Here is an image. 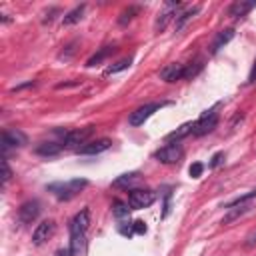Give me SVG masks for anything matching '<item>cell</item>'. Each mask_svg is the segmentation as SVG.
Here are the masks:
<instances>
[{
    "label": "cell",
    "mask_w": 256,
    "mask_h": 256,
    "mask_svg": "<svg viewBox=\"0 0 256 256\" xmlns=\"http://www.w3.org/2000/svg\"><path fill=\"white\" fill-rule=\"evenodd\" d=\"M90 226V210L88 208H82L80 212H76L68 224V230H70V254L72 256H78L84 248V236H86V230Z\"/></svg>",
    "instance_id": "obj_1"
},
{
    "label": "cell",
    "mask_w": 256,
    "mask_h": 256,
    "mask_svg": "<svg viewBox=\"0 0 256 256\" xmlns=\"http://www.w3.org/2000/svg\"><path fill=\"white\" fill-rule=\"evenodd\" d=\"M88 186V180L84 178H74V180H66V182H54L48 184V192H52L58 200H72L76 194H80L84 188Z\"/></svg>",
    "instance_id": "obj_2"
},
{
    "label": "cell",
    "mask_w": 256,
    "mask_h": 256,
    "mask_svg": "<svg viewBox=\"0 0 256 256\" xmlns=\"http://www.w3.org/2000/svg\"><path fill=\"white\" fill-rule=\"evenodd\" d=\"M94 134V126H84V128H74V130H66L62 134V146L64 148H74V146H84L88 142V138Z\"/></svg>",
    "instance_id": "obj_3"
},
{
    "label": "cell",
    "mask_w": 256,
    "mask_h": 256,
    "mask_svg": "<svg viewBox=\"0 0 256 256\" xmlns=\"http://www.w3.org/2000/svg\"><path fill=\"white\" fill-rule=\"evenodd\" d=\"M156 200V194L148 188H132L128 192V206L132 210H142V208H148L152 202Z\"/></svg>",
    "instance_id": "obj_4"
},
{
    "label": "cell",
    "mask_w": 256,
    "mask_h": 256,
    "mask_svg": "<svg viewBox=\"0 0 256 256\" xmlns=\"http://www.w3.org/2000/svg\"><path fill=\"white\" fill-rule=\"evenodd\" d=\"M216 108L218 106H214L212 110H206L196 122H194V136H204V134H208V132H212L216 126H218V112H216Z\"/></svg>",
    "instance_id": "obj_5"
},
{
    "label": "cell",
    "mask_w": 256,
    "mask_h": 256,
    "mask_svg": "<svg viewBox=\"0 0 256 256\" xmlns=\"http://www.w3.org/2000/svg\"><path fill=\"white\" fill-rule=\"evenodd\" d=\"M182 156H184V148L178 142H168L166 146H162L160 150L154 152V158L162 164H176V162H180Z\"/></svg>",
    "instance_id": "obj_6"
},
{
    "label": "cell",
    "mask_w": 256,
    "mask_h": 256,
    "mask_svg": "<svg viewBox=\"0 0 256 256\" xmlns=\"http://www.w3.org/2000/svg\"><path fill=\"white\" fill-rule=\"evenodd\" d=\"M164 104L162 102H150V104H144V106H140V108H136L134 112H130V116H128V124L130 126H142L156 110H160Z\"/></svg>",
    "instance_id": "obj_7"
},
{
    "label": "cell",
    "mask_w": 256,
    "mask_h": 256,
    "mask_svg": "<svg viewBox=\"0 0 256 256\" xmlns=\"http://www.w3.org/2000/svg\"><path fill=\"white\" fill-rule=\"evenodd\" d=\"M54 232H56V222H54L52 218L42 220V222L34 228V232H32V244L42 246L44 242H48V240L54 236Z\"/></svg>",
    "instance_id": "obj_8"
},
{
    "label": "cell",
    "mask_w": 256,
    "mask_h": 256,
    "mask_svg": "<svg viewBox=\"0 0 256 256\" xmlns=\"http://www.w3.org/2000/svg\"><path fill=\"white\" fill-rule=\"evenodd\" d=\"M28 144V136L18 128H8L2 132V148H22Z\"/></svg>",
    "instance_id": "obj_9"
},
{
    "label": "cell",
    "mask_w": 256,
    "mask_h": 256,
    "mask_svg": "<svg viewBox=\"0 0 256 256\" xmlns=\"http://www.w3.org/2000/svg\"><path fill=\"white\" fill-rule=\"evenodd\" d=\"M40 216V202L38 200H26L18 208V218L22 224H32Z\"/></svg>",
    "instance_id": "obj_10"
},
{
    "label": "cell",
    "mask_w": 256,
    "mask_h": 256,
    "mask_svg": "<svg viewBox=\"0 0 256 256\" xmlns=\"http://www.w3.org/2000/svg\"><path fill=\"white\" fill-rule=\"evenodd\" d=\"M112 146V140L110 138H98V140H92V142H86L84 146H80L76 152L82 154V156H94V154H100L104 150H108Z\"/></svg>",
    "instance_id": "obj_11"
},
{
    "label": "cell",
    "mask_w": 256,
    "mask_h": 256,
    "mask_svg": "<svg viewBox=\"0 0 256 256\" xmlns=\"http://www.w3.org/2000/svg\"><path fill=\"white\" fill-rule=\"evenodd\" d=\"M182 6V2H168L166 4V8L158 14V18H156V22H154V30L156 32H162L166 26H168V22L172 20V16H176V10Z\"/></svg>",
    "instance_id": "obj_12"
},
{
    "label": "cell",
    "mask_w": 256,
    "mask_h": 256,
    "mask_svg": "<svg viewBox=\"0 0 256 256\" xmlns=\"http://www.w3.org/2000/svg\"><path fill=\"white\" fill-rule=\"evenodd\" d=\"M160 78H162L164 82H176V80H184V64H180V62L166 64V66L160 70Z\"/></svg>",
    "instance_id": "obj_13"
},
{
    "label": "cell",
    "mask_w": 256,
    "mask_h": 256,
    "mask_svg": "<svg viewBox=\"0 0 256 256\" xmlns=\"http://www.w3.org/2000/svg\"><path fill=\"white\" fill-rule=\"evenodd\" d=\"M232 38H234V28L220 30V32L214 36L212 44H210V54H218V52H220V48H224Z\"/></svg>",
    "instance_id": "obj_14"
},
{
    "label": "cell",
    "mask_w": 256,
    "mask_h": 256,
    "mask_svg": "<svg viewBox=\"0 0 256 256\" xmlns=\"http://www.w3.org/2000/svg\"><path fill=\"white\" fill-rule=\"evenodd\" d=\"M140 180H142L140 172H126V174H120V176L112 182V186H114V188H130V190H132Z\"/></svg>",
    "instance_id": "obj_15"
},
{
    "label": "cell",
    "mask_w": 256,
    "mask_h": 256,
    "mask_svg": "<svg viewBox=\"0 0 256 256\" xmlns=\"http://www.w3.org/2000/svg\"><path fill=\"white\" fill-rule=\"evenodd\" d=\"M256 6V2H232L230 6H228V16H232V18H242V16H246L252 8Z\"/></svg>",
    "instance_id": "obj_16"
},
{
    "label": "cell",
    "mask_w": 256,
    "mask_h": 256,
    "mask_svg": "<svg viewBox=\"0 0 256 256\" xmlns=\"http://www.w3.org/2000/svg\"><path fill=\"white\" fill-rule=\"evenodd\" d=\"M190 132H194V122H184L180 128H176V130H172L168 136H166V140L168 142H178V140H182V138H186Z\"/></svg>",
    "instance_id": "obj_17"
},
{
    "label": "cell",
    "mask_w": 256,
    "mask_h": 256,
    "mask_svg": "<svg viewBox=\"0 0 256 256\" xmlns=\"http://www.w3.org/2000/svg\"><path fill=\"white\" fill-rule=\"evenodd\" d=\"M62 148L64 146L60 142H42L36 146V154L38 156H56V154H60Z\"/></svg>",
    "instance_id": "obj_18"
},
{
    "label": "cell",
    "mask_w": 256,
    "mask_h": 256,
    "mask_svg": "<svg viewBox=\"0 0 256 256\" xmlns=\"http://www.w3.org/2000/svg\"><path fill=\"white\" fill-rule=\"evenodd\" d=\"M84 10H86V4L74 6L70 12H66V14H64V18H62V24H64V26H72V24L80 22V20H82V14H84Z\"/></svg>",
    "instance_id": "obj_19"
},
{
    "label": "cell",
    "mask_w": 256,
    "mask_h": 256,
    "mask_svg": "<svg viewBox=\"0 0 256 256\" xmlns=\"http://www.w3.org/2000/svg\"><path fill=\"white\" fill-rule=\"evenodd\" d=\"M114 50H116L114 46H104V48H100L92 58H88L86 66H88V68H92V66H96V64H102L110 54H114Z\"/></svg>",
    "instance_id": "obj_20"
},
{
    "label": "cell",
    "mask_w": 256,
    "mask_h": 256,
    "mask_svg": "<svg viewBox=\"0 0 256 256\" xmlns=\"http://www.w3.org/2000/svg\"><path fill=\"white\" fill-rule=\"evenodd\" d=\"M250 210H252V206H250V204L234 206V208H230V210H228V214L222 218V224H230V222H234L236 218H240L242 214H246V212H250Z\"/></svg>",
    "instance_id": "obj_21"
},
{
    "label": "cell",
    "mask_w": 256,
    "mask_h": 256,
    "mask_svg": "<svg viewBox=\"0 0 256 256\" xmlns=\"http://www.w3.org/2000/svg\"><path fill=\"white\" fill-rule=\"evenodd\" d=\"M130 64H132V58H122V60H118L116 64H112V66H108V68L104 70V76H110V74H116V72H122V70H126V68H130Z\"/></svg>",
    "instance_id": "obj_22"
},
{
    "label": "cell",
    "mask_w": 256,
    "mask_h": 256,
    "mask_svg": "<svg viewBox=\"0 0 256 256\" xmlns=\"http://www.w3.org/2000/svg\"><path fill=\"white\" fill-rule=\"evenodd\" d=\"M252 198H256V188L254 190H250V192H246V194H242V196H238V198H234V200H230L228 204H224V208H234V206H240V204H248Z\"/></svg>",
    "instance_id": "obj_23"
},
{
    "label": "cell",
    "mask_w": 256,
    "mask_h": 256,
    "mask_svg": "<svg viewBox=\"0 0 256 256\" xmlns=\"http://www.w3.org/2000/svg\"><path fill=\"white\" fill-rule=\"evenodd\" d=\"M138 12H140V6H128L126 10H122V12H120L118 24H120V26H126V24H128L136 14H138Z\"/></svg>",
    "instance_id": "obj_24"
},
{
    "label": "cell",
    "mask_w": 256,
    "mask_h": 256,
    "mask_svg": "<svg viewBox=\"0 0 256 256\" xmlns=\"http://www.w3.org/2000/svg\"><path fill=\"white\" fill-rule=\"evenodd\" d=\"M128 212H130V208H128V202H120V200H114V204H112V214H114L118 220L126 218V216H128Z\"/></svg>",
    "instance_id": "obj_25"
},
{
    "label": "cell",
    "mask_w": 256,
    "mask_h": 256,
    "mask_svg": "<svg viewBox=\"0 0 256 256\" xmlns=\"http://www.w3.org/2000/svg\"><path fill=\"white\" fill-rule=\"evenodd\" d=\"M198 10H200V6H194V8H190V10H186V12H182L180 16H176V30H180L194 14H198Z\"/></svg>",
    "instance_id": "obj_26"
},
{
    "label": "cell",
    "mask_w": 256,
    "mask_h": 256,
    "mask_svg": "<svg viewBox=\"0 0 256 256\" xmlns=\"http://www.w3.org/2000/svg\"><path fill=\"white\" fill-rule=\"evenodd\" d=\"M200 70H202V60L190 62L188 66L184 64V78H192V76H196V74H198Z\"/></svg>",
    "instance_id": "obj_27"
},
{
    "label": "cell",
    "mask_w": 256,
    "mask_h": 256,
    "mask_svg": "<svg viewBox=\"0 0 256 256\" xmlns=\"http://www.w3.org/2000/svg\"><path fill=\"white\" fill-rule=\"evenodd\" d=\"M202 172H204V164H202V162H194V164H190V168H188V174H190L192 178H200Z\"/></svg>",
    "instance_id": "obj_28"
},
{
    "label": "cell",
    "mask_w": 256,
    "mask_h": 256,
    "mask_svg": "<svg viewBox=\"0 0 256 256\" xmlns=\"http://www.w3.org/2000/svg\"><path fill=\"white\" fill-rule=\"evenodd\" d=\"M2 168H4V174H2V184H8V180L12 178V170H10L8 160H6V158L2 160Z\"/></svg>",
    "instance_id": "obj_29"
},
{
    "label": "cell",
    "mask_w": 256,
    "mask_h": 256,
    "mask_svg": "<svg viewBox=\"0 0 256 256\" xmlns=\"http://www.w3.org/2000/svg\"><path fill=\"white\" fill-rule=\"evenodd\" d=\"M222 158H224V152H216V154L212 156V160H210V168L220 166V164H222Z\"/></svg>",
    "instance_id": "obj_30"
},
{
    "label": "cell",
    "mask_w": 256,
    "mask_h": 256,
    "mask_svg": "<svg viewBox=\"0 0 256 256\" xmlns=\"http://www.w3.org/2000/svg\"><path fill=\"white\" fill-rule=\"evenodd\" d=\"M132 232H136V234H144V232H146V224H144L142 220H136V222H134Z\"/></svg>",
    "instance_id": "obj_31"
},
{
    "label": "cell",
    "mask_w": 256,
    "mask_h": 256,
    "mask_svg": "<svg viewBox=\"0 0 256 256\" xmlns=\"http://www.w3.org/2000/svg\"><path fill=\"white\" fill-rule=\"evenodd\" d=\"M254 82H256V60H254L252 70H250V74H248V84H254Z\"/></svg>",
    "instance_id": "obj_32"
},
{
    "label": "cell",
    "mask_w": 256,
    "mask_h": 256,
    "mask_svg": "<svg viewBox=\"0 0 256 256\" xmlns=\"http://www.w3.org/2000/svg\"><path fill=\"white\" fill-rule=\"evenodd\" d=\"M80 82H60L56 84V90H62V88H70V86H78Z\"/></svg>",
    "instance_id": "obj_33"
},
{
    "label": "cell",
    "mask_w": 256,
    "mask_h": 256,
    "mask_svg": "<svg viewBox=\"0 0 256 256\" xmlns=\"http://www.w3.org/2000/svg\"><path fill=\"white\" fill-rule=\"evenodd\" d=\"M254 244H256V232H254V234H252V236L248 238V242H246V246H254Z\"/></svg>",
    "instance_id": "obj_34"
},
{
    "label": "cell",
    "mask_w": 256,
    "mask_h": 256,
    "mask_svg": "<svg viewBox=\"0 0 256 256\" xmlns=\"http://www.w3.org/2000/svg\"><path fill=\"white\" fill-rule=\"evenodd\" d=\"M68 254H70V250H58V252H56V256H68ZM70 256H72V254H70Z\"/></svg>",
    "instance_id": "obj_35"
}]
</instances>
